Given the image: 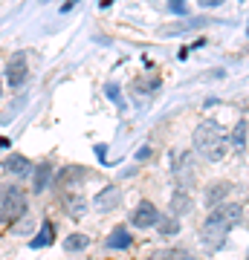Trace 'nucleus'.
Returning <instances> with one entry per match:
<instances>
[{
	"label": "nucleus",
	"mask_w": 249,
	"mask_h": 260,
	"mask_svg": "<svg viewBox=\"0 0 249 260\" xmlns=\"http://www.w3.org/2000/svg\"><path fill=\"white\" fill-rule=\"evenodd\" d=\"M52 240H56V229H52L49 223H44L41 225V232L29 240V246H32V249H44V246H49Z\"/></svg>",
	"instance_id": "12"
},
{
	"label": "nucleus",
	"mask_w": 249,
	"mask_h": 260,
	"mask_svg": "<svg viewBox=\"0 0 249 260\" xmlns=\"http://www.w3.org/2000/svg\"><path fill=\"white\" fill-rule=\"evenodd\" d=\"M29 203H26V194L20 188L9 185L0 191V220L3 223H18L20 217L26 214Z\"/></svg>",
	"instance_id": "3"
},
{
	"label": "nucleus",
	"mask_w": 249,
	"mask_h": 260,
	"mask_svg": "<svg viewBox=\"0 0 249 260\" xmlns=\"http://www.w3.org/2000/svg\"><path fill=\"white\" fill-rule=\"evenodd\" d=\"M159 232L162 234H177L180 232V223H177V220H171V217H168V220H159Z\"/></svg>",
	"instance_id": "18"
},
{
	"label": "nucleus",
	"mask_w": 249,
	"mask_h": 260,
	"mask_svg": "<svg viewBox=\"0 0 249 260\" xmlns=\"http://www.w3.org/2000/svg\"><path fill=\"white\" fill-rule=\"evenodd\" d=\"M151 260H188V254L180 249H165V251H157Z\"/></svg>",
	"instance_id": "16"
},
{
	"label": "nucleus",
	"mask_w": 249,
	"mask_h": 260,
	"mask_svg": "<svg viewBox=\"0 0 249 260\" xmlns=\"http://www.w3.org/2000/svg\"><path fill=\"white\" fill-rule=\"evenodd\" d=\"M246 260H249V249H246Z\"/></svg>",
	"instance_id": "25"
},
{
	"label": "nucleus",
	"mask_w": 249,
	"mask_h": 260,
	"mask_svg": "<svg viewBox=\"0 0 249 260\" xmlns=\"http://www.w3.org/2000/svg\"><path fill=\"white\" fill-rule=\"evenodd\" d=\"M194 148L209 162H220L226 156V150H229V136H226V130L217 121H212V119L200 121L197 130H194Z\"/></svg>",
	"instance_id": "2"
},
{
	"label": "nucleus",
	"mask_w": 249,
	"mask_h": 260,
	"mask_svg": "<svg viewBox=\"0 0 249 260\" xmlns=\"http://www.w3.org/2000/svg\"><path fill=\"white\" fill-rule=\"evenodd\" d=\"M130 223L136 225V229H151V225L159 223V211L154 203H148V200H142V203L136 205V211H133V217H130Z\"/></svg>",
	"instance_id": "6"
},
{
	"label": "nucleus",
	"mask_w": 249,
	"mask_h": 260,
	"mask_svg": "<svg viewBox=\"0 0 249 260\" xmlns=\"http://www.w3.org/2000/svg\"><path fill=\"white\" fill-rule=\"evenodd\" d=\"M130 234H128V229H113V234H110V240H107V246L110 249H128L130 246Z\"/></svg>",
	"instance_id": "13"
},
{
	"label": "nucleus",
	"mask_w": 249,
	"mask_h": 260,
	"mask_svg": "<svg viewBox=\"0 0 249 260\" xmlns=\"http://www.w3.org/2000/svg\"><path fill=\"white\" fill-rule=\"evenodd\" d=\"M104 90H107V95H110L113 102L119 104V107H125V102H122V93H119V90H116V87H113V84H107V87H104Z\"/></svg>",
	"instance_id": "20"
},
{
	"label": "nucleus",
	"mask_w": 249,
	"mask_h": 260,
	"mask_svg": "<svg viewBox=\"0 0 249 260\" xmlns=\"http://www.w3.org/2000/svg\"><path fill=\"white\" fill-rule=\"evenodd\" d=\"M223 0H200V6H203V9H209V6H220Z\"/></svg>",
	"instance_id": "21"
},
{
	"label": "nucleus",
	"mask_w": 249,
	"mask_h": 260,
	"mask_svg": "<svg viewBox=\"0 0 249 260\" xmlns=\"http://www.w3.org/2000/svg\"><path fill=\"white\" fill-rule=\"evenodd\" d=\"M171 174H174L177 191H188V188L194 185V177H197V165H194L191 153L174 150V153H171Z\"/></svg>",
	"instance_id": "4"
},
{
	"label": "nucleus",
	"mask_w": 249,
	"mask_h": 260,
	"mask_svg": "<svg viewBox=\"0 0 249 260\" xmlns=\"http://www.w3.org/2000/svg\"><path fill=\"white\" fill-rule=\"evenodd\" d=\"M168 9L174 15H185V0H168Z\"/></svg>",
	"instance_id": "19"
},
{
	"label": "nucleus",
	"mask_w": 249,
	"mask_h": 260,
	"mask_svg": "<svg viewBox=\"0 0 249 260\" xmlns=\"http://www.w3.org/2000/svg\"><path fill=\"white\" fill-rule=\"evenodd\" d=\"M87 246H90V237H87V234H70V237L64 240L67 251H84Z\"/></svg>",
	"instance_id": "15"
},
{
	"label": "nucleus",
	"mask_w": 249,
	"mask_h": 260,
	"mask_svg": "<svg viewBox=\"0 0 249 260\" xmlns=\"http://www.w3.org/2000/svg\"><path fill=\"white\" fill-rule=\"evenodd\" d=\"M3 171L9 174V177H29L32 174V165H29L26 156H20V153H12V156L3 159Z\"/></svg>",
	"instance_id": "7"
},
{
	"label": "nucleus",
	"mask_w": 249,
	"mask_h": 260,
	"mask_svg": "<svg viewBox=\"0 0 249 260\" xmlns=\"http://www.w3.org/2000/svg\"><path fill=\"white\" fill-rule=\"evenodd\" d=\"M148 156H151V150H148V148H139L136 150V159H148Z\"/></svg>",
	"instance_id": "22"
},
{
	"label": "nucleus",
	"mask_w": 249,
	"mask_h": 260,
	"mask_svg": "<svg viewBox=\"0 0 249 260\" xmlns=\"http://www.w3.org/2000/svg\"><path fill=\"white\" fill-rule=\"evenodd\" d=\"M229 142H232V148H235V153H243V150H246V121H243V119L235 124Z\"/></svg>",
	"instance_id": "11"
},
{
	"label": "nucleus",
	"mask_w": 249,
	"mask_h": 260,
	"mask_svg": "<svg viewBox=\"0 0 249 260\" xmlns=\"http://www.w3.org/2000/svg\"><path fill=\"white\" fill-rule=\"evenodd\" d=\"M246 35H249V26H246Z\"/></svg>",
	"instance_id": "26"
},
{
	"label": "nucleus",
	"mask_w": 249,
	"mask_h": 260,
	"mask_svg": "<svg viewBox=\"0 0 249 260\" xmlns=\"http://www.w3.org/2000/svg\"><path fill=\"white\" fill-rule=\"evenodd\" d=\"M64 208H67L70 214H73V217H81V214H84L81 197H67V200H64Z\"/></svg>",
	"instance_id": "17"
},
{
	"label": "nucleus",
	"mask_w": 249,
	"mask_h": 260,
	"mask_svg": "<svg viewBox=\"0 0 249 260\" xmlns=\"http://www.w3.org/2000/svg\"><path fill=\"white\" fill-rule=\"evenodd\" d=\"M243 220H246V225H249V211H243Z\"/></svg>",
	"instance_id": "23"
},
{
	"label": "nucleus",
	"mask_w": 249,
	"mask_h": 260,
	"mask_svg": "<svg viewBox=\"0 0 249 260\" xmlns=\"http://www.w3.org/2000/svg\"><path fill=\"white\" fill-rule=\"evenodd\" d=\"M119 200H122V194H119V188H104V191H99L96 194V200H93V205H96V211H110V208H116L119 205Z\"/></svg>",
	"instance_id": "8"
},
{
	"label": "nucleus",
	"mask_w": 249,
	"mask_h": 260,
	"mask_svg": "<svg viewBox=\"0 0 249 260\" xmlns=\"http://www.w3.org/2000/svg\"><path fill=\"white\" fill-rule=\"evenodd\" d=\"M243 220V205L238 203H223L217 208H212V214L203 220V229H200V240L209 251L223 249V243L229 237L232 225Z\"/></svg>",
	"instance_id": "1"
},
{
	"label": "nucleus",
	"mask_w": 249,
	"mask_h": 260,
	"mask_svg": "<svg viewBox=\"0 0 249 260\" xmlns=\"http://www.w3.org/2000/svg\"><path fill=\"white\" fill-rule=\"evenodd\" d=\"M29 75V64H26V55L23 52H15V55L9 58V64H6V84L9 87H15L18 90L20 84L26 81Z\"/></svg>",
	"instance_id": "5"
},
{
	"label": "nucleus",
	"mask_w": 249,
	"mask_h": 260,
	"mask_svg": "<svg viewBox=\"0 0 249 260\" xmlns=\"http://www.w3.org/2000/svg\"><path fill=\"white\" fill-rule=\"evenodd\" d=\"M171 211L177 217H183V214H191V194L188 191H174V200H171Z\"/></svg>",
	"instance_id": "10"
},
{
	"label": "nucleus",
	"mask_w": 249,
	"mask_h": 260,
	"mask_svg": "<svg viewBox=\"0 0 249 260\" xmlns=\"http://www.w3.org/2000/svg\"><path fill=\"white\" fill-rule=\"evenodd\" d=\"M0 93H3V78H0Z\"/></svg>",
	"instance_id": "24"
},
{
	"label": "nucleus",
	"mask_w": 249,
	"mask_h": 260,
	"mask_svg": "<svg viewBox=\"0 0 249 260\" xmlns=\"http://www.w3.org/2000/svg\"><path fill=\"white\" fill-rule=\"evenodd\" d=\"M229 194H232L229 182H214V185L206 188V205H209V208H217V205H223V200Z\"/></svg>",
	"instance_id": "9"
},
{
	"label": "nucleus",
	"mask_w": 249,
	"mask_h": 260,
	"mask_svg": "<svg viewBox=\"0 0 249 260\" xmlns=\"http://www.w3.org/2000/svg\"><path fill=\"white\" fill-rule=\"evenodd\" d=\"M49 177H52V168H49V162H41V165L35 168V191H44L46 182H49Z\"/></svg>",
	"instance_id": "14"
}]
</instances>
